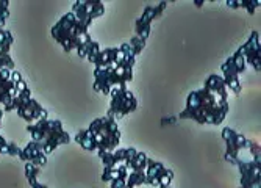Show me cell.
<instances>
[{"label":"cell","mask_w":261,"mask_h":188,"mask_svg":"<svg viewBox=\"0 0 261 188\" xmlns=\"http://www.w3.org/2000/svg\"><path fill=\"white\" fill-rule=\"evenodd\" d=\"M8 5H10V2H7V0H0V32L4 30L5 22H7V19L10 17Z\"/></svg>","instance_id":"cell-24"},{"label":"cell","mask_w":261,"mask_h":188,"mask_svg":"<svg viewBox=\"0 0 261 188\" xmlns=\"http://www.w3.org/2000/svg\"><path fill=\"white\" fill-rule=\"evenodd\" d=\"M227 5H230L231 8H238L240 7V0H233V2H231V0H228Z\"/></svg>","instance_id":"cell-26"},{"label":"cell","mask_w":261,"mask_h":188,"mask_svg":"<svg viewBox=\"0 0 261 188\" xmlns=\"http://www.w3.org/2000/svg\"><path fill=\"white\" fill-rule=\"evenodd\" d=\"M138 108V101L133 92L125 86L113 88L110 92V105H108V118L111 120H121V118L133 113Z\"/></svg>","instance_id":"cell-7"},{"label":"cell","mask_w":261,"mask_h":188,"mask_svg":"<svg viewBox=\"0 0 261 188\" xmlns=\"http://www.w3.org/2000/svg\"><path fill=\"white\" fill-rule=\"evenodd\" d=\"M241 183L240 188H261V160H249L238 165Z\"/></svg>","instance_id":"cell-13"},{"label":"cell","mask_w":261,"mask_h":188,"mask_svg":"<svg viewBox=\"0 0 261 188\" xmlns=\"http://www.w3.org/2000/svg\"><path fill=\"white\" fill-rule=\"evenodd\" d=\"M89 26V22L79 19L74 13H67L54 26L52 36L58 44H61L66 52H70L74 49L77 51L85 36L88 35Z\"/></svg>","instance_id":"cell-4"},{"label":"cell","mask_w":261,"mask_h":188,"mask_svg":"<svg viewBox=\"0 0 261 188\" xmlns=\"http://www.w3.org/2000/svg\"><path fill=\"white\" fill-rule=\"evenodd\" d=\"M228 113V92L221 76L211 74L203 88L188 96L186 107L180 113L181 120H193L199 124L219 126Z\"/></svg>","instance_id":"cell-1"},{"label":"cell","mask_w":261,"mask_h":188,"mask_svg":"<svg viewBox=\"0 0 261 188\" xmlns=\"http://www.w3.org/2000/svg\"><path fill=\"white\" fill-rule=\"evenodd\" d=\"M2 116H4V110H0V124H2Z\"/></svg>","instance_id":"cell-28"},{"label":"cell","mask_w":261,"mask_h":188,"mask_svg":"<svg viewBox=\"0 0 261 188\" xmlns=\"http://www.w3.org/2000/svg\"><path fill=\"white\" fill-rule=\"evenodd\" d=\"M135 57L130 54L128 45L122 44L121 47H108L100 51L94 69V91L105 96H110L113 88L125 86L133 80V66Z\"/></svg>","instance_id":"cell-2"},{"label":"cell","mask_w":261,"mask_h":188,"mask_svg":"<svg viewBox=\"0 0 261 188\" xmlns=\"http://www.w3.org/2000/svg\"><path fill=\"white\" fill-rule=\"evenodd\" d=\"M27 130L32 135V141L41 146L45 155L54 152L60 145L69 143L70 139L69 133L63 129V123L60 120L41 118L35 124H30Z\"/></svg>","instance_id":"cell-3"},{"label":"cell","mask_w":261,"mask_h":188,"mask_svg":"<svg viewBox=\"0 0 261 188\" xmlns=\"http://www.w3.org/2000/svg\"><path fill=\"white\" fill-rule=\"evenodd\" d=\"M146 179H147L146 185H153L156 188H169L171 182L174 179V173L168 168H164L163 163H160L153 158H147Z\"/></svg>","instance_id":"cell-11"},{"label":"cell","mask_w":261,"mask_h":188,"mask_svg":"<svg viewBox=\"0 0 261 188\" xmlns=\"http://www.w3.org/2000/svg\"><path fill=\"white\" fill-rule=\"evenodd\" d=\"M222 79L225 82V86L230 88L234 94H240L241 92V80H240V76L246 70V61H244V57L241 54V51L238 49L236 51L222 66Z\"/></svg>","instance_id":"cell-10"},{"label":"cell","mask_w":261,"mask_h":188,"mask_svg":"<svg viewBox=\"0 0 261 188\" xmlns=\"http://www.w3.org/2000/svg\"><path fill=\"white\" fill-rule=\"evenodd\" d=\"M79 19L92 24L94 19L100 17L105 13V5L100 0H77L72 5V11Z\"/></svg>","instance_id":"cell-12"},{"label":"cell","mask_w":261,"mask_h":188,"mask_svg":"<svg viewBox=\"0 0 261 188\" xmlns=\"http://www.w3.org/2000/svg\"><path fill=\"white\" fill-rule=\"evenodd\" d=\"M77 52H79V57L88 58V61L94 63V61H96V58H97V55L100 54V45H99L97 41H92L91 36L86 35L85 39H83V42L79 45Z\"/></svg>","instance_id":"cell-18"},{"label":"cell","mask_w":261,"mask_h":188,"mask_svg":"<svg viewBox=\"0 0 261 188\" xmlns=\"http://www.w3.org/2000/svg\"><path fill=\"white\" fill-rule=\"evenodd\" d=\"M13 110L17 111V114L25 121L41 120V118H47V110L32 98V92L23 80H19L16 83V94L13 99Z\"/></svg>","instance_id":"cell-6"},{"label":"cell","mask_w":261,"mask_h":188,"mask_svg":"<svg viewBox=\"0 0 261 188\" xmlns=\"http://www.w3.org/2000/svg\"><path fill=\"white\" fill-rule=\"evenodd\" d=\"M128 45V51H130V54L133 55V57H136V55H139L142 51H144V47H146V39H142V38H139V36H133L132 38V41L127 44Z\"/></svg>","instance_id":"cell-22"},{"label":"cell","mask_w":261,"mask_h":188,"mask_svg":"<svg viewBox=\"0 0 261 188\" xmlns=\"http://www.w3.org/2000/svg\"><path fill=\"white\" fill-rule=\"evenodd\" d=\"M86 132L92 141L94 152L97 155L116 151L121 143V130L119 126H117V121L111 120L108 116L97 118L96 121H92Z\"/></svg>","instance_id":"cell-5"},{"label":"cell","mask_w":261,"mask_h":188,"mask_svg":"<svg viewBox=\"0 0 261 188\" xmlns=\"http://www.w3.org/2000/svg\"><path fill=\"white\" fill-rule=\"evenodd\" d=\"M205 4V0H194V5H197V7H202Z\"/></svg>","instance_id":"cell-27"},{"label":"cell","mask_w":261,"mask_h":188,"mask_svg":"<svg viewBox=\"0 0 261 188\" xmlns=\"http://www.w3.org/2000/svg\"><path fill=\"white\" fill-rule=\"evenodd\" d=\"M19 158L23 160V161H27V163L35 165V167H44V165L47 163L45 154L42 152L41 146L38 143H35V141H30L25 148L20 149Z\"/></svg>","instance_id":"cell-17"},{"label":"cell","mask_w":261,"mask_h":188,"mask_svg":"<svg viewBox=\"0 0 261 188\" xmlns=\"http://www.w3.org/2000/svg\"><path fill=\"white\" fill-rule=\"evenodd\" d=\"M75 141H77V143H79L83 149H86V151H89V152H94L92 141H91V138H89V135H88L86 129H85V130H80V132L77 133Z\"/></svg>","instance_id":"cell-23"},{"label":"cell","mask_w":261,"mask_h":188,"mask_svg":"<svg viewBox=\"0 0 261 188\" xmlns=\"http://www.w3.org/2000/svg\"><path fill=\"white\" fill-rule=\"evenodd\" d=\"M136 154H138L136 149L127 148V149H116L113 152H103L99 157L103 161V170L110 171V170H114L117 167H121V165H127Z\"/></svg>","instance_id":"cell-16"},{"label":"cell","mask_w":261,"mask_h":188,"mask_svg":"<svg viewBox=\"0 0 261 188\" xmlns=\"http://www.w3.org/2000/svg\"><path fill=\"white\" fill-rule=\"evenodd\" d=\"M240 51L244 57V61L252 66L256 73L261 70V44H259V33L252 32L250 38L240 47Z\"/></svg>","instance_id":"cell-15"},{"label":"cell","mask_w":261,"mask_h":188,"mask_svg":"<svg viewBox=\"0 0 261 188\" xmlns=\"http://www.w3.org/2000/svg\"><path fill=\"white\" fill-rule=\"evenodd\" d=\"M166 5H168V2H160L158 5H149V7H146L144 13H142V16L135 24L136 36H139L142 39H147L149 38V35H150V26H152L153 19H156L164 11Z\"/></svg>","instance_id":"cell-14"},{"label":"cell","mask_w":261,"mask_h":188,"mask_svg":"<svg viewBox=\"0 0 261 188\" xmlns=\"http://www.w3.org/2000/svg\"><path fill=\"white\" fill-rule=\"evenodd\" d=\"M14 42V38L10 30H2L0 32V55H10L11 44Z\"/></svg>","instance_id":"cell-21"},{"label":"cell","mask_w":261,"mask_h":188,"mask_svg":"<svg viewBox=\"0 0 261 188\" xmlns=\"http://www.w3.org/2000/svg\"><path fill=\"white\" fill-rule=\"evenodd\" d=\"M38 174H39V167H35L32 163L25 165V177L29 179L32 188H47V185L38 182Z\"/></svg>","instance_id":"cell-20"},{"label":"cell","mask_w":261,"mask_h":188,"mask_svg":"<svg viewBox=\"0 0 261 188\" xmlns=\"http://www.w3.org/2000/svg\"><path fill=\"white\" fill-rule=\"evenodd\" d=\"M240 5L244 7V8H247L249 13L252 14V13H255V10L259 7V0H240Z\"/></svg>","instance_id":"cell-25"},{"label":"cell","mask_w":261,"mask_h":188,"mask_svg":"<svg viewBox=\"0 0 261 188\" xmlns=\"http://www.w3.org/2000/svg\"><path fill=\"white\" fill-rule=\"evenodd\" d=\"M222 139L225 141V146H227L224 158L228 163H233L238 167L243 161H249L244 157V152L249 151L250 148V139H247L243 133L236 132L233 129H228V127L222 130Z\"/></svg>","instance_id":"cell-8"},{"label":"cell","mask_w":261,"mask_h":188,"mask_svg":"<svg viewBox=\"0 0 261 188\" xmlns=\"http://www.w3.org/2000/svg\"><path fill=\"white\" fill-rule=\"evenodd\" d=\"M147 183L146 179V168L144 170H130L128 168V174L125 179V186L124 188H135L139 185H144Z\"/></svg>","instance_id":"cell-19"},{"label":"cell","mask_w":261,"mask_h":188,"mask_svg":"<svg viewBox=\"0 0 261 188\" xmlns=\"http://www.w3.org/2000/svg\"><path fill=\"white\" fill-rule=\"evenodd\" d=\"M16 64L10 55H0V104L7 111L13 110V99L16 94V83L11 80V73Z\"/></svg>","instance_id":"cell-9"}]
</instances>
